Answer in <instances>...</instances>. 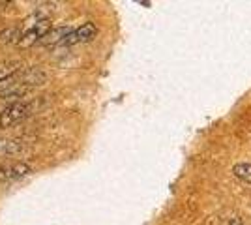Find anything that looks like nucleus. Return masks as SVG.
Wrapping results in <instances>:
<instances>
[{"label":"nucleus","mask_w":251,"mask_h":225,"mask_svg":"<svg viewBox=\"0 0 251 225\" xmlns=\"http://www.w3.org/2000/svg\"><path fill=\"white\" fill-rule=\"evenodd\" d=\"M232 173H234L240 180L251 184V163H236Z\"/></svg>","instance_id":"nucleus-10"},{"label":"nucleus","mask_w":251,"mask_h":225,"mask_svg":"<svg viewBox=\"0 0 251 225\" xmlns=\"http://www.w3.org/2000/svg\"><path fill=\"white\" fill-rule=\"evenodd\" d=\"M32 88H28L26 85L19 83L17 79H8L4 83H0V101H10V103H17L23 101V98L30 92Z\"/></svg>","instance_id":"nucleus-2"},{"label":"nucleus","mask_w":251,"mask_h":225,"mask_svg":"<svg viewBox=\"0 0 251 225\" xmlns=\"http://www.w3.org/2000/svg\"><path fill=\"white\" fill-rule=\"evenodd\" d=\"M15 72H17V62H0V83L11 79Z\"/></svg>","instance_id":"nucleus-11"},{"label":"nucleus","mask_w":251,"mask_h":225,"mask_svg":"<svg viewBox=\"0 0 251 225\" xmlns=\"http://www.w3.org/2000/svg\"><path fill=\"white\" fill-rule=\"evenodd\" d=\"M0 6H2V2H0Z\"/></svg>","instance_id":"nucleus-12"},{"label":"nucleus","mask_w":251,"mask_h":225,"mask_svg":"<svg viewBox=\"0 0 251 225\" xmlns=\"http://www.w3.org/2000/svg\"><path fill=\"white\" fill-rule=\"evenodd\" d=\"M17 81L23 83V85H26L28 88H32V86L43 85V83L47 81V74H45L43 70H40V68H28V70H25L23 74H19Z\"/></svg>","instance_id":"nucleus-7"},{"label":"nucleus","mask_w":251,"mask_h":225,"mask_svg":"<svg viewBox=\"0 0 251 225\" xmlns=\"http://www.w3.org/2000/svg\"><path fill=\"white\" fill-rule=\"evenodd\" d=\"M30 147L19 139H0V158H19Z\"/></svg>","instance_id":"nucleus-6"},{"label":"nucleus","mask_w":251,"mask_h":225,"mask_svg":"<svg viewBox=\"0 0 251 225\" xmlns=\"http://www.w3.org/2000/svg\"><path fill=\"white\" fill-rule=\"evenodd\" d=\"M34 107H36L34 101L30 103V101H25V100L17 101V103H10L8 107L0 113V128L6 129L21 124L23 120H26L34 113Z\"/></svg>","instance_id":"nucleus-1"},{"label":"nucleus","mask_w":251,"mask_h":225,"mask_svg":"<svg viewBox=\"0 0 251 225\" xmlns=\"http://www.w3.org/2000/svg\"><path fill=\"white\" fill-rule=\"evenodd\" d=\"M32 173V167L25 161H11L0 165V182H15L28 176Z\"/></svg>","instance_id":"nucleus-3"},{"label":"nucleus","mask_w":251,"mask_h":225,"mask_svg":"<svg viewBox=\"0 0 251 225\" xmlns=\"http://www.w3.org/2000/svg\"><path fill=\"white\" fill-rule=\"evenodd\" d=\"M96 34H98V28H96L94 23H84L81 25L77 30H72L64 38V42L60 45H77V43H86L90 40H94Z\"/></svg>","instance_id":"nucleus-5"},{"label":"nucleus","mask_w":251,"mask_h":225,"mask_svg":"<svg viewBox=\"0 0 251 225\" xmlns=\"http://www.w3.org/2000/svg\"><path fill=\"white\" fill-rule=\"evenodd\" d=\"M51 28H52L51 19H45V21H40V23H36V25H32V26H28V28L23 32L19 45H21V47H30V45L40 43V40H42L43 36L49 32Z\"/></svg>","instance_id":"nucleus-4"},{"label":"nucleus","mask_w":251,"mask_h":225,"mask_svg":"<svg viewBox=\"0 0 251 225\" xmlns=\"http://www.w3.org/2000/svg\"><path fill=\"white\" fill-rule=\"evenodd\" d=\"M72 32V28L70 26H60V28H51L49 32L43 36L40 43L38 45H45V47H49V45H60L64 42V38L68 36V34Z\"/></svg>","instance_id":"nucleus-8"},{"label":"nucleus","mask_w":251,"mask_h":225,"mask_svg":"<svg viewBox=\"0 0 251 225\" xmlns=\"http://www.w3.org/2000/svg\"><path fill=\"white\" fill-rule=\"evenodd\" d=\"M23 30L19 26H10L0 32V43H19L21 42Z\"/></svg>","instance_id":"nucleus-9"}]
</instances>
